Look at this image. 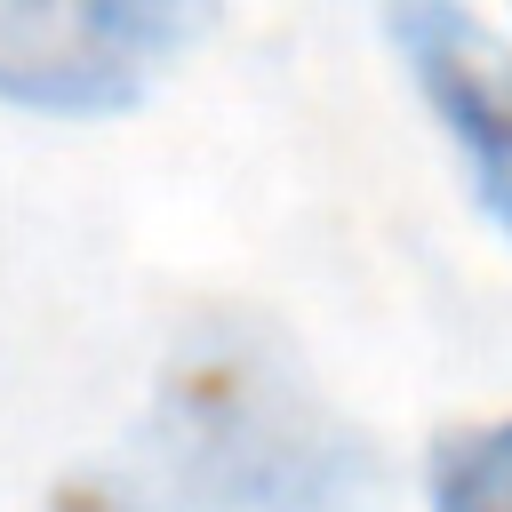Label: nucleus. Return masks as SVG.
<instances>
[{
	"mask_svg": "<svg viewBox=\"0 0 512 512\" xmlns=\"http://www.w3.org/2000/svg\"><path fill=\"white\" fill-rule=\"evenodd\" d=\"M432 512H512V416L448 424L424 456Z\"/></svg>",
	"mask_w": 512,
	"mask_h": 512,
	"instance_id": "obj_4",
	"label": "nucleus"
},
{
	"mask_svg": "<svg viewBox=\"0 0 512 512\" xmlns=\"http://www.w3.org/2000/svg\"><path fill=\"white\" fill-rule=\"evenodd\" d=\"M160 456L224 512H360L368 440L264 320H192L152 392Z\"/></svg>",
	"mask_w": 512,
	"mask_h": 512,
	"instance_id": "obj_1",
	"label": "nucleus"
},
{
	"mask_svg": "<svg viewBox=\"0 0 512 512\" xmlns=\"http://www.w3.org/2000/svg\"><path fill=\"white\" fill-rule=\"evenodd\" d=\"M384 32L400 40L424 104L456 136L480 208L512 232V48L472 16V8H392Z\"/></svg>",
	"mask_w": 512,
	"mask_h": 512,
	"instance_id": "obj_3",
	"label": "nucleus"
},
{
	"mask_svg": "<svg viewBox=\"0 0 512 512\" xmlns=\"http://www.w3.org/2000/svg\"><path fill=\"white\" fill-rule=\"evenodd\" d=\"M200 32V16L160 0H0V96L40 112H112Z\"/></svg>",
	"mask_w": 512,
	"mask_h": 512,
	"instance_id": "obj_2",
	"label": "nucleus"
},
{
	"mask_svg": "<svg viewBox=\"0 0 512 512\" xmlns=\"http://www.w3.org/2000/svg\"><path fill=\"white\" fill-rule=\"evenodd\" d=\"M48 512H136V504H120V496H104V488H64Z\"/></svg>",
	"mask_w": 512,
	"mask_h": 512,
	"instance_id": "obj_5",
	"label": "nucleus"
}]
</instances>
